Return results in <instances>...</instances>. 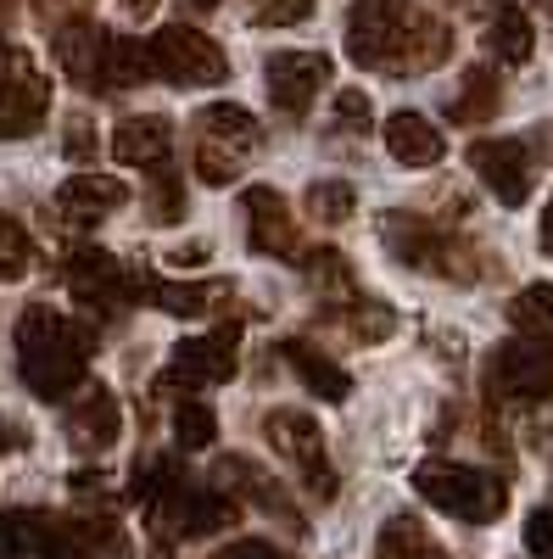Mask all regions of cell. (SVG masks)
<instances>
[{"instance_id":"1","label":"cell","mask_w":553,"mask_h":559,"mask_svg":"<svg viewBox=\"0 0 553 559\" xmlns=\"http://www.w3.org/2000/svg\"><path fill=\"white\" fill-rule=\"evenodd\" d=\"M12 342H17V376L39 403H68L89 381V331L62 319L57 308L34 302L17 319Z\"/></svg>"},{"instance_id":"2","label":"cell","mask_w":553,"mask_h":559,"mask_svg":"<svg viewBox=\"0 0 553 559\" xmlns=\"http://www.w3.org/2000/svg\"><path fill=\"white\" fill-rule=\"evenodd\" d=\"M413 492H420L431 509L453 521H470V526H486L509 509V487H503L492 471H476V464H453V459H425L413 471Z\"/></svg>"},{"instance_id":"3","label":"cell","mask_w":553,"mask_h":559,"mask_svg":"<svg viewBox=\"0 0 553 559\" xmlns=\"http://www.w3.org/2000/svg\"><path fill=\"white\" fill-rule=\"evenodd\" d=\"M257 140H263V129L247 107H236V102L202 107L196 112V179L202 185H229Z\"/></svg>"},{"instance_id":"4","label":"cell","mask_w":553,"mask_h":559,"mask_svg":"<svg viewBox=\"0 0 553 559\" xmlns=\"http://www.w3.org/2000/svg\"><path fill=\"white\" fill-rule=\"evenodd\" d=\"M413 17H420L413 0H352V12H347V57L358 68L397 73Z\"/></svg>"},{"instance_id":"5","label":"cell","mask_w":553,"mask_h":559,"mask_svg":"<svg viewBox=\"0 0 553 559\" xmlns=\"http://www.w3.org/2000/svg\"><path fill=\"white\" fill-rule=\"evenodd\" d=\"M146 62H152V79H168L179 90H207L229 79V57L202 28H184V23H168L146 39Z\"/></svg>"},{"instance_id":"6","label":"cell","mask_w":553,"mask_h":559,"mask_svg":"<svg viewBox=\"0 0 553 559\" xmlns=\"http://www.w3.org/2000/svg\"><path fill=\"white\" fill-rule=\"evenodd\" d=\"M263 437H268L274 453L291 464V471H302V481H308V492L318 503L336 498V471L325 459V431H318L313 414H302V408H268L263 414Z\"/></svg>"},{"instance_id":"7","label":"cell","mask_w":553,"mask_h":559,"mask_svg":"<svg viewBox=\"0 0 553 559\" xmlns=\"http://www.w3.org/2000/svg\"><path fill=\"white\" fill-rule=\"evenodd\" d=\"M89 559L84 532L68 521H51L39 509H7L0 515V559Z\"/></svg>"},{"instance_id":"8","label":"cell","mask_w":553,"mask_h":559,"mask_svg":"<svg viewBox=\"0 0 553 559\" xmlns=\"http://www.w3.org/2000/svg\"><path fill=\"white\" fill-rule=\"evenodd\" d=\"M381 241H386V252L397 258V263H408V269H431V274H476L470 263H458L465 252H458L436 224H425V218H413V213H386L381 218Z\"/></svg>"},{"instance_id":"9","label":"cell","mask_w":553,"mask_h":559,"mask_svg":"<svg viewBox=\"0 0 553 559\" xmlns=\"http://www.w3.org/2000/svg\"><path fill=\"white\" fill-rule=\"evenodd\" d=\"M486 386L497 397H515V403H537L553 392V342H509L492 353L486 369Z\"/></svg>"},{"instance_id":"10","label":"cell","mask_w":553,"mask_h":559,"mask_svg":"<svg viewBox=\"0 0 553 559\" xmlns=\"http://www.w3.org/2000/svg\"><path fill=\"white\" fill-rule=\"evenodd\" d=\"M152 515L173 532V537H213V532H224V526H236V515H241V503H236V492H213V487H173Z\"/></svg>"},{"instance_id":"11","label":"cell","mask_w":553,"mask_h":559,"mask_svg":"<svg viewBox=\"0 0 553 559\" xmlns=\"http://www.w3.org/2000/svg\"><path fill=\"white\" fill-rule=\"evenodd\" d=\"M263 84L280 112H308L318 102V90L330 84V57L325 51H274L263 62Z\"/></svg>"},{"instance_id":"12","label":"cell","mask_w":553,"mask_h":559,"mask_svg":"<svg viewBox=\"0 0 553 559\" xmlns=\"http://www.w3.org/2000/svg\"><path fill=\"white\" fill-rule=\"evenodd\" d=\"M51 51L57 68L79 84V90H107V51H112V34L89 17H73L62 28H51Z\"/></svg>"},{"instance_id":"13","label":"cell","mask_w":553,"mask_h":559,"mask_svg":"<svg viewBox=\"0 0 553 559\" xmlns=\"http://www.w3.org/2000/svg\"><path fill=\"white\" fill-rule=\"evenodd\" d=\"M470 168L503 207H520L531 197V152L520 146V140H476Z\"/></svg>"},{"instance_id":"14","label":"cell","mask_w":553,"mask_h":559,"mask_svg":"<svg viewBox=\"0 0 553 559\" xmlns=\"http://www.w3.org/2000/svg\"><path fill=\"white\" fill-rule=\"evenodd\" d=\"M236 376V331H213V336H191L179 342L168 358L163 381H184V386H224Z\"/></svg>"},{"instance_id":"15","label":"cell","mask_w":553,"mask_h":559,"mask_svg":"<svg viewBox=\"0 0 553 559\" xmlns=\"http://www.w3.org/2000/svg\"><path fill=\"white\" fill-rule=\"evenodd\" d=\"M118 431H123V408H118V397L107 392V386H79V397L68 403V442L79 448V453H101V448H112L118 442Z\"/></svg>"},{"instance_id":"16","label":"cell","mask_w":553,"mask_h":559,"mask_svg":"<svg viewBox=\"0 0 553 559\" xmlns=\"http://www.w3.org/2000/svg\"><path fill=\"white\" fill-rule=\"evenodd\" d=\"M241 213H247V241H252V252H263V258H286V252H297V224H291L280 191H268V185H252V191L241 197Z\"/></svg>"},{"instance_id":"17","label":"cell","mask_w":553,"mask_h":559,"mask_svg":"<svg viewBox=\"0 0 553 559\" xmlns=\"http://www.w3.org/2000/svg\"><path fill=\"white\" fill-rule=\"evenodd\" d=\"M45 112H51V79L28 62L7 90H0V140H28L45 123Z\"/></svg>"},{"instance_id":"18","label":"cell","mask_w":553,"mask_h":559,"mask_svg":"<svg viewBox=\"0 0 553 559\" xmlns=\"http://www.w3.org/2000/svg\"><path fill=\"white\" fill-rule=\"evenodd\" d=\"M129 202V185L112 179V174H96V168H79L62 179V191H57V207L73 218V224H96L107 213H118Z\"/></svg>"},{"instance_id":"19","label":"cell","mask_w":553,"mask_h":559,"mask_svg":"<svg viewBox=\"0 0 553 559\" xmlns=\"http://www.w3.org/2000/svg\"><path fill=\"white\" fill-rule=\"evenodd\" d=\"M173 152V123L163 112H141V118H123L112 134V157L123 168H163Z\"/></svg>"},{"instance_id":"20","label":"cell","mask_w":553,"mask_h":559,"mask_svg":"<svg viewBox=\"0 0 553 559\" xmlns=\"http://www.w3.org/2000/svg\"><path fill=\"white\" fill-rule=\"evenodd\" d=\"M381 134H386V152H392L402 168H436L442 152H447L442 129H436L425 112H392Z\"/></svg>"},{"instance_id":"21","label":"cell","mask_w":553,"mask_h":559,"mask_svg":"<svg viewBox=\"0 0 553 559\" xmlns=\"http://www.w3.org/2000/svg\"><path fill=\"white\" fill-rule=\"evenodd\" d=\"M68 292L79 297V302H89V308H112L118 297H123V269H118V258L112 252H101V247H84V252H73L68 258Z\"/></svg>"},{"instance_id":"22","label":"cell","mask_w":553,"mask_h":559,"mask_svg":"<svg viewBox=\"0 0 553 559\" xmlns=\"http://www.w3.org/2000/svg\"><path fill=\"white\" fill-rule=\"evenodd\" d=\"M280 353H286V364L297 369V381H302L313 397H325V403H347V397H352V376H347L336 358L318 353V347H308V342H286Z\"/></svg>"},{"instance_id":"23","label":"cell","mask_w":553,"mask_h":559,"mask_svg":"<svg viewBox=\"0 0 553 559\" xmlns=\"http://www.w3.org/2000/svg\"><path fill=\"white\" fill-rule=\"evenodd\" d=\"M486 51L497 57V62H531V51H537V34H531V17L520 12V7H497L492 17H486Z\"/></svg>"},{"instance_id":"24","label":"cell","mask_w":553,"mask_h":559,"mask_svg":"<svg viewBox=\"0 0 553 559\" xmlns=\"http://www.w3.org/2000/svg\"><path fill=\"white\" fill-rule=\"evenodd\" d=\"M503 102V84L486 73V68H470L465 79H458V90L447 96V118L453 123H486Z\"/></svg>"},{"instance_id":"25","label":"cell","mask_w":553,"mask_h":559,"mask_svg":"<svg viewBox=\"0 0 553 559\" xmlns=\"http://www.w3.org/2000/svg\"><path fill=\"white\" fill-rule=\"evenodd\" d=\"M229 286L224 280H207V286H179V280H152V302L173 319H202L213 302H224Z\"/></svg>"},{"instance_id":"26","label":"cell","mask_w":553,"mask_h":559,"mask_svg":"<svg viewBox=\"0 0 553 559\" xmlns=\"http://www.w3.org/2000/svg\"><path fill=\"white\" fill-rule=\"evenodd\" d=\"M218 476H224L229 487H241V492H252V498H257V503L268 509V515H280L286 526H302V515H297V509L286 503V492L274 487V481H268V476L257 471V464H247V459H224V464H218Z\"/></svg>"},{"instance_id":"27","label":"cell","mask_w":553,"mask_h":559,"mask_svg":"<svg viewBox=\"0 0 553 559\" xmlns=\"http://www.w3.org/2000/svg\"><path fill=\"white\" fill-rule=\"evenodd\" d=\"M375 559H442V548L413 515H392L375 537Z\"/></svg>"},{"instance_id":"28","label":"cell","mask_w":553,"mask_h":559,"mask_svg":"<svg viewBox=\"0 0 553 559\" xmlns=\"http://www.w3.org/2000/svg\"><path fill=\"white\" fill-rule=\"evenodd\" d=\"M509 324L526 342H553V286H526L509 302Z\"/></svg>"},{"instance_id":"29","label":"cell","mask_w":553,"mask_h":559,"mask_svg":"<svg viewBox=\"0 0 553 559\" xmlns=\"http://www.w3.org/2000/svg\"><path fill=\"white\" fill-rule=\"evenodd\" d=\"M146 79H152L146 39L112 34V51H107V90H129V84H146Z\"/></svg>"},{"instance_id":"30","label":"cell","mask_w":553,"mask_h":559,"mask_svg":"<svg viewBox=\"0 0 553 559\" xmlns=\"http://www.w3.org/2000/svg\"><path fill=\"white\" fill-rule=\"evenodd\" d=\"M213 437H218V414H213L207 403H179V408H173V442H179L184 453L213 448Z\"/></svg>"},{"instance_id":"31","label":"cell","mask_w":553,"mask_h":559,"mask_svg":"<svg viewBox=\"0 0 553 559\" xmlns=\"http://www.w3.org/2000/svg\"><path fill=\"white\" fill-rule=\"evenodd\" d=\"M352 207H358V197H352L347 179H318V185H308V213H313L318 224H341V218H352Z\"/></svg>"},{"instance_id":"32","label":"cell","mask_w":553,"mask_h":559,"mask_svg":"<svg viewBox=\"0 0 553 559\" xmlns=\"http://www.w3.org/2000/svg\"><path fill=\"white\" fill-rule=\"evenodd\" d=\"M34 263V247H28V229L17 218L0 213V286H12V280H23Z\"/></svg>"},{"instance_id":"33","label":"cell","mask_w":553,"mask_h":559,"mask_svg":"<svg viewBox=\"0 0 553 559\" xmlns=\"http://www.w3.org/2000/svg\"><path fill=\"white\" fill-rule=\"evenodd\" d=\"M297 263L308 269V280H313L318 292H347V297H352V274H347L341 252H330V247H318V252H302Z\"/></svg>"},{"instance_id":"34","label":"cell","mask_w":553,"mask_h":559,"mask_svg":"<svg viewBox=\"0 0 553 559\" xmlns=\"http://www.w3.org/2000/svg\"><path fill=\"white\" fill-rule=\"evenodd\" d=\"M302 17H313V0H257V7H252L257 28H291Z\"/></svg>"},{"instance_id":"35","label":"cell","mask_w":553,"mask_h":559,"mask_svg":"<svg viewBox=\"0 0 553 559\" xmlns=\"http://www.w3.org/2000/svg\"><path fill=\"white\" fill-rule=\"evenodd\" d=\"M62 152H68L73 163H96L101 140H96V123H89L84 112H73V118H68V129H62Z\"/></svg>"},{"instance_id":"36","label":"cell","mask_w":553,"mask_h":559,"mask_svg":"<svg viewBox=\"0 0 553 559\" xmlns=\"http://www.w3.org/2000/svg\"><path fill=\"white\" fill-rule=\"evenodd\" d=\"M347 324H352V336H363V342L392 336V313H386L381 302H358V308L347 313Z\"/></svg>"},{"instance_id":"37","label":"cell","mask_w":553,"mask_h":559,"mask_svg":"<svg viewBox=\"0 0 553 559\" xmlns=\"http://www.w3.org/2000/svg\"><path fill=\"white\" fill-rule=\"evenodd\" d=\"M369 118H375V107H369L363 90H341V96H336V123H341V129H352V134H363V129H369Z\"/></svg>"},{"instance_id":"38","label":"cell","mask_w":553,"mask_h":559,"mask_svg":"<svg viewBox=\"0 0 553 559\" xmlns=\"http://www.w3.org/2000/svg\"><path fill=\"white\" fill-rule=\"evenodd\" d=\"M526 548L537 559H553V509H537V515L526 521Z\"/></svg>"},{"instance_id":"39","label":"cell","mask_w":553,"mask_h":559,"mask_svg":"<svg viewBox=\"0 0 553 559\" xmlns=\"http://www.w3.org/2000/svg\"><path fill=\"white\" fill-rule=\"evenodd\" d=\"M152 174H157V213H152V218H157V224H173V218L184 213V197H179V185H173L163 168H152Z\"/></svg>"},{"instance_id":"40","label":"cell","mask_w":553,"mask_h":559,"mask_svg":"<svg viewBox=\"0 0 553 559\" xmlns=\"http://www.w3.org/2000/svg\"><path fill=\"white\" fill-rule=\"evenodd\" d=\"M213 559H291L286 548H274V543H257V537H247V543H229L224 554H213Z\"/></svg>"},{"instance_id":"41","label":"cell","mask_w":553,"mask_h":559,"mask_svg":"<svg viewBox=\"0 0 553 559\" xmlns=\"http://www.w3.org/2000/svg\"><path fill=\"white\" fill-rule=\"evenodd\" d=\"M28 62H34L28 51H17V45H7V51H0V90H7V84H12V79H17V73L28 68Z\"/></svg>"},{"instance_id":"42","label":"cell","mask_w":553,"mask_h":559,"mask_svg":"<svg viewBox=\"0 0 553 559\" xmlns=\"http://www.w3.org/2000/svg\"><path fill=\"white\" fill-rule=\"evenodd\" d=\"M157 7H163V0H118V12H123L129 23H146Z\"/></svg>"},{"instance_id":"43","label":"cell","mask_w":553,"mask_h":559,"mask_svg":"<svg viewBox=\"0 0 553 559\" xmlns=\"http://www.w3.org/2000/svg\"><path fill=\"white\" fill-rule=\"evenodd\" d=\"M202 258H207V247H202V241H191V247H179V252H173V263H179V269H196Z\"/></svg>"},{"instance_id":"44","label":"cell","mask_w":553,"mask_h":559,"mask_svg":"<svg viewBox=\"0 0 553 559\" xmlns=\"http://www.w3.org/2000/svg\"><path fill=\"white\" fill-rule=\"evenodd\" d=\"M542 247L553 252V202H548V213H542Z\"/></svg>"},{"instance_id":"45","label":"cell","mask_w":553,"mask_h":559,"mask_svg":"<svg viewBox=\"0 0 553 559\" xmlns=\"http://www.w3.org/2000/svg\"><path fill=\"white\" fill-rule=\"evenodd\" d=\"M191 7H196V12H213V7H218V0H191Z\"/></svg>"},{"instance_id":"46","label":"cell","mask_w":553,"mask_h":559,"mask_svg":"<svg viewBox=\"0 0 553 559\" xmlns=\"http://www.w3.org/2000/svg\"><path fill=\"white\" fill-rule=\"evenodd\" d=\"M0 442H7V426H0Z\"/></svg>"},{"instance_id":"47","label":"cell","mask_w":553,"mask_h":559,"mask_svg":"<svg viewBox=\"0 0 553 559\" xmlns=\"http://www.w3.org/2000/svg\"><path fill=\"white\" fill-rule=\"evenodd\" d=\"M79 559H84V554H79Z\"/></svg>"}]
</instances>
